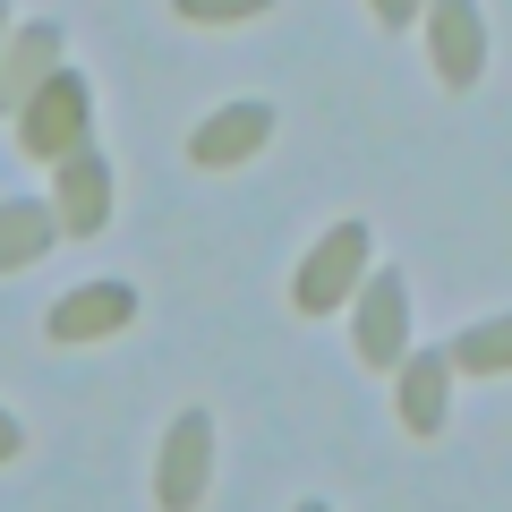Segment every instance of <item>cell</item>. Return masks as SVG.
I'll list each match as a JSON object with an SVG mask.
<instances>
[{"instance_id":"obj_1","label":"cell","mask_w":512,"mask_h":512,"mask_svg":"<svg viewBox=\"0 0 512 512\" xmlns=\"http://www.w3.org/2000/svg\"><path fill=\"white\" fill-rule=\"evenodd\" d=\"M18 137H26V154H43V163L77 154V146H86V77L52 69V77L35 86V103L18 111Z\"/></svg>"},{"instance_id":"obj_2","label":"cell","mask_w":512,"mask_h":512,"mask_svg":"<svg viewBox=\"0 0 512 512\" xmlns=\"http://www.w3.org/2000/svg\"><path fill=\"white\" fill-rule=\"evenodd\" d=\"M359 274H367V222H342V231L325 239V248L308 256V265H299V282H291V299L299 308H342L350 291H359Z\"/></svg>"},{"instance_id":"obj_3","label":"cell","mask_w":512,"mask_h":512,"mask_svg":"<svg viewBox=\"0 0 512 512\" xmlns=\"http://www.w3.org/2000/svg\"><path fill=\"white\" fill-rule=\"evenodd\" d=\"M205 461H214V419L205 410H180L163 444V470H154V504H205Z\"/></svg>"},{"instance_id":"obj_4","label":"cell","mask_w":512,"mask_h":512,"mask_svg":"<svg viewBox=\"0 0 512 512\" xmlns=\"http://www.w3.org/2000/svg\"><path fill=\"white\" fill-rule=\"evenodd\" d=\"M52 214H60V231H103V214H111V163H103L94 146L60 154V180H52Z\"/></svg>"},{"instance_id":"obj_5","label":"cell","mask_w":512,"mask_h":512,"mask_svg":"<svg viewBox=\"0 0 512 512\" xmlns=\"http://www.w3.org/2000/svg\"><path fill=\"white\" fill-rule=\"evenodd\" d=\"M265 137H274V111H265V103H222L214 120L188 137V154H197L205 171H231V163H248Z\"/></svg>"},{"instance_id":"obj_6","label":"cell","mask_w":512,"mask_h":512,"mask_svg":"<svg viewBox=\"0 0 512 512\" xmlns=\"http://www.w3.org/2000/svg\"><path fill=\"white\" fill-rule=\"evenodd\" d=\"M427 43H436V77L444 86H470L478 60H487V35H478L470 0H427Z\"/></svg>"},{"instance_id":"obj_7","label":"cell","mask_w":512,"mask_h":512,"mask_svg":"<svg viewBox=\"0 0 512 512\" xmlns=\"http://www.w3.org/2000/svg\"><path fill=\"white\" fill-rule=\"evenodd\" d=\"M402 333H410L402 274H376V282H359V359H367V367H393V359H402Z\"/></svg>"},{"instance_id":"obj_8","label":"cell","mask_w":512,"mask_h":512,"mask_svg":"<svg viewBox=\"0 0 512 512\" xmlns=\"http://www.w3.org/2000/svg\"><path fill=\"white\" fill-rule=\"evenodd\" d=\"M137 316V291L128 282H77L52 308V342H94V333H120Z\"/></svg>"},{"instance_id":"obj_9","label":"cell","mask_w":512,"mask_h":512,"mask_svg":"<svg viewBox=\"0 0 512 512\" xmlns=\"http://www.w3.org/2000/svg\"><path fill=\"white\" fill-rule=\"evenodd\" d=\"M444 410H453V350L402 359V427H410V436H436Z\"/></svg>"},{"instance_id":"obj_10","label":"cell","mask_w":512,"mask_h":512,"mask_svg":"<svg viewBox=\"0 0 512 512\" xmlns=\"http://www.w3.org/2000/svg\"><path fill=\"white\" fill-rule=\"evenodd\" d=\"M52 60H60V26H18V43L0 52V111L35 103V86L52 77Z\"/></svg>"},{"instance_id":"obj_11","label":"cell","mask_w":512,"mask_h":512,"mask_svg":"<svg viewBox=\"0 0 512 512\" xmlns=\"http://www.w3.org/2000/svg\"><path fill=\"white\" fill-rule=\"evenodd\" d=\"M52 239H60V214H52V205L9 197V205H0V274H9V265H35Z\"/></svg>"},{"instance_id":"obj_12","label":"cell","mask_w":512,"mask_h":512,"mask_svg":"<svg viewBox=\"0 0 512 512\" xmlns=\"http://www.w3.org/2000/svg\"><path fill=\"white\" fill-rule=\"evenodd\" d=\"M453 367H470V376H504V367H512V316L470 325V333L453 342Z\"/></svg>"},{"instance_id":"obj_13","label":"cell","mask_w":512,"mask_h":512,"mask_svg":"<svg viewBox=\"0 0 512 512\" xmlns=\"http://www.w3.org/2000/svg\"><path fill=\"white\" fill-rule=\"evenodd\" d=\"M188 26H231V18H265L274 0H171Z\"/></svg>"},{"instance_id":"obj_14","label":"cell","mask_w":512,"mask_h":512,"mask_svg":"<svg viewBox=\"0 0 512 512\" xmlns=\"http://www.w3.org/2000/svg\"><path fill=\"white\" fill-rule=\"evenodd\" d=\"M410 9H419V0H376V26H402Z\"/></svg>"},{"instance_id":"obj_15","label":"cell","mask_w":512,"mask_h":512,"mask_svg":"<svg viewBox=\"0 0 512 512\" xmlns=\"http://www.w3.org/2000/svg\"><path fill=\"white\" fill-rule=\"evenodd\" d=\"M18 444H26V436H18V419H9V410H0V461L18 453Z\"/></svg>"}]
</instances>
